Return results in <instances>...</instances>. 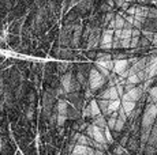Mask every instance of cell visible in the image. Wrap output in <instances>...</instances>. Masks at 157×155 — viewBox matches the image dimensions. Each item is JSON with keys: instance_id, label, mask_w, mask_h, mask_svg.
Here are the masks:
<instances>
[{"instance_id": "cell-1", "label": "cell", "mask_w": 157, "mask_h": 155, "mask_svg": "<svg viewBox=\"0 0 157 155\" xmlns=\"http://www.w3.org/2000/svg\"><path fill=\"white\" fill-rule=\"evenodd\" d=\"M157 118V103H149L142 117V131H150Z\"/></svg>"}, {"instance_id": "cell-2", "label": "cell", "mask_w": 157, "mask_h": 155, "mask_svg": "<svg viewBox=\"0 0 157 155\" xmlns=\"http://www.w3.org/2000/svg\"><path fill=\"white\" fill-rule=\"evenodd\" d=\"M60 86H62L63 93H71V91L77 90L79 87L78 82L75 80V78L72 76V74L67 72L62 76V80H60Z\"/></svg>"}, {"instance_id": "cell-3", "label": "cell", "mask_w": 157, "mask_h": 155, "mask_svg": "<svg viewBox=\"0 0 157 155\" xmlns=\"http://www.w3.org/2000/svg\"><path fill=\"white\" fill-rule=\"evenodd\" d=\"M87 135H89V139H92L93 142L96 143H100V144L105 146L107 147V140H105V136H104V129H100L98 127H96V125H89L86 129Z\"/></svg>"}, {"instance_id": "cell-4", "label": "cell", "mask_w": 157, "mask_h": 155, "mask_svg": "<svg viewBox=\"0 0 157 155\" xmlns=\"http://www.w3.org/2000/svg\"><path fill=\"white\" fill-rule=\"evenodd\" d=\"M105 83V78L98 72L96 68H93L90 71V75H89V85H90V90L92 91H97L100 87H102Z\"/></svg>"}, {"instance_id": "cell-5", "label": "cell", "mask_w": 157, "mask_h": 155, "mask_svg": "<svg viewBox=\"0 0 157 155\" xmlns=\"http://www.w3.org/2000/svg\"><path fill=\"white\" fill-rule=\"evenodd\" d=\"M142 94H144V88L140 87V86H134V87H131L130 90L126 91V93L122 95V98H120V99H122V101H132V102H137V101L141 99Z\"/></svg>"}, {"instance_id": "cell-6", "label": "cell", "mask_w": 157, "mask_h": 155, "mask_svg": "<svg viewBox=\"0 0 157 155\" xmlns=\"http://www.w3.org/2000/svg\"><path fill=\"white\" fill-rule=\"evenodd\" d=\"M68 117V103L66 101L57 102V125L62 127Z\"/></svg>"}, {"instance_id": "cell-7", "label": "cell", "mask_w": 157, "mask_h": 155, "mask_svg": "<svg viewBox=\"0 0 157 155\" xmlns=\"http://www.w3.org/2000/svg\"><path fill=\"white\" fill-rule=\"evenodd\" d=\"M132 64V60H126V59H120V60H115L113 61V68H112V72H115L116 75H123L126 71L130 68V65Z\"/></svg>"}, {"instance_id": "cell-8", "label": "cell", "mask_w": 157, "mask_h": 155, "mask_svg": "<svg viewBox=\"0 0 157 155\" xmlns=\"http://www.w3.org/2000/svg\"><path fill=\"white\" fill-rule=\"evenodd\" d=\"M113 42V30H105L102 33L101 38H100V46L101 49H111Z\"/></svg>"}, {"instance_id": "cell-9", "label": "cell", "mask_w": 157, "mask_h": 155, "mask_svg": "<svg viewBox=\"0 0 157 155\" xmlns=\"http://www.w3.org/2000/svg\"><path fill=\"white\" fill-rule=\"evenodd\" d=\"M124 25H126L124 16L120 15V14H115L113 19L108 23L109 30H120V29H124Z\"/></svg>"}, {"instance_id": "cell-10", "label": "cell", "mask_w": 157, "mask_h": 155, "mask_svg": "<svg viewBox=\"0 0 157 155\" xmlns=\"http://www.w3.org/2000/svg\"><path fill=\"white\" fill-rule=\"evenodd\" d=\"M101 99H105V101H113V99H117L119 98V94H117V90L115 86H109L107 90L104 91L101 95H100Z\"/></svg>"}, {"instance_id": "cell-11", "label": "cell", "mask_w": 157, "mask_h": 155, "mask_svg": "<svg viewBox=\"0 0 157 155\" xmlns=\"http://www.w3.org/2000/svg\"><path fill=\"white\" fill-rule=\"evenodd\" d=\"M86 114L92 116L93 118H94V117H97V116H100V114H101V110H100V108H98V105H97V101H94V99H93L92 102H90L89 108H87V110H86Z\"/></svg>"}, {"instance_id": "cell-12", "label": "cell", "mask_w": 157, "mask_h": 155, "mask_svg": "<svg viewBox=\"0 0 157 155\" xmlns=\"http://www.w3.org/2000/svg\"><path fill=\"white\" fill-rule=\"evenodd\" d=\"M90 151H92V147H89V146L77 144L74 148H72V154L71 155H89Z\"/></svg>"}, {"instance_id": "cell-13", "label": "cell", "mask_w": 157, "mask_h": 155, "mask_svg": "<svg viewBox=\"0 0 157 155\" xmlns=\"http://www.w3.org/2000/svg\"><path fill=\"white\" fill-rule=\"evenodd\" d=\"M147 144L149 146H153V147H156L157 144V123L153 124L152 129H150V133H149V138H147Z\"/></svg>"}, {"instance_id": "cell-14", "label": "cell", "mask_w": 157, "mask_h": 155, "mask_svg": "<svg viewBox=\"0 0 157 155\" xmlns=\"http://www.w3.org/2000/svg\"><path fill=\"white\" fill-rule=\"evenodd\" d=\"M135 103L137 102H132V101H122V103H120V109H122L126 114H131L132 110L135 109Z\"/></svg>"}, {"instance_id": "cell-15", "label": "cell", "mask_w": 157, "mask_h": 155, "mask_svg": "<svg viewBox=\"0 0 157 155\" xmlns=\"http://www.w3.org/2000/svg\"><path fill=\"white\" fill-rule=\"evenodd\" d=\"M120 103H122L120 98H117V99H113V101H109V102H108V114L117 113V110L120 109Z\"/></svg>"}, {"instance_id": "cell-16", "label": "cell", "mask_w": 157, "mask_h": 155, "mask_svg": "<svg viewBox=\"0 0 157 155\" xmlns=\"http://www.w3.org/2000/svg\"><path fill=\"white\" fill-rule=\"evenodd\" d=\"M147 15H149V8L147 7H142V5H138L134 10V16H141L146 19Z\"/></svg>"}, {"instance_id": "cell-17", "label": "cell", "mask_w": 157, "mask_h": 155, "mask_svg": "<svg viewBox=\"0 0 157 155\" xmlns=\"http://www.w3.org/2000/svg\"><path fill=\"white\" fill-rule=\"evenodd\" d=\"M93 125L98 127L100 129H105V128H107V121H105V117L102 114L94 117V118H93Z\"/></svg>"}, {"instance_id": "cell-18", "label": "cell", "mask_w": 157, "mask_h": 155, "mask_svg": "<svg viewBox=\"0 0 157 155\" xmlns=\"http://www.w3.org/2000/svg\"><path fill=\"white\" fill-rule=\"evenodd\" d=\"M145 71H146L147 79H155V78L157 76V61L155 63V64L150 65V67H146Z\"/></svg>"}, {"instance_id": "cell-19", "label": "cell", "mask_w": 157, "mask_h": 155, "mask_svg": "<svg viewBox=\"0 0 157 155\" xmlns=\"http://www.w3.org/2000/svg\"><path fill=\"white\" fill-rule=\"evenodd\" d=\"M90 143H92V139L86 138V136H83V135H77V144L89 146V147H90Z\"/></svg>"}, {"instance_id": "cell-20", "label": "cell", "mask_w": 157, "mask_h": 155, "mask_svg": "<svg viewBox=\"0 0 157 155\" xmlns=\"http://www.w3.org/2000/svg\"><path fill=\"white\" fill-rule=\"evenodd\" d=\"M108 102H109V101L101 99V98H100V101H97V105L101 110V114H108Z\"/></svg>"}, {"instance_id": "cell-21", "label": "cell", "mask_w": 157, "mask_h": 155, "mask_svg": "<svg viewBox=\"0 0 157 155\" xmlns=\"http://www.w3.org/2000/svg\"><path fill=\"white\" fill-rule=\"evenodd\" d=\"M147 94H149V98H150V101H152V103H157V86L150 87Z\"/></svg>"}, {"instance_id": "cell-22", "label": "cell", "mask_w": 157, "mask_h": 155, "mask_svg": "<svg viewBox=\"0 0 157 155\" xmlns=\"http://www.w3.org/2000/svg\"><path fill=\"white\" fill-rule=\"evenodd\" d=\"M97 44H98V35L96 34L94 31L92 33V35L89 37V48H94V46H97Z\"/></svg>"}, {"instance_id": "cell-23", "label": "cell", "mask_w": 157, "mask_h": 155, "mask_svg": "<svg viewBox=\"0 0 157 155\" xmlns=\"http://www.w3.org/2000/svg\"><path fill=\"white\" fill-rule=\"evenodd\" d=\"M126 82L130 83V85H132V86H137V85H140V83H141V80H140V78L137 76V74H135V75H130V76H127Z\"/></svg>"}, {"instance_id": "cell-24", "label": "cell", "mask_w": 157, "mask_h": 155, "mask_svg": "<svg viewBox=\"0 0 157 155\" xmlns=\"http://www.w3.org/2000/svg\"><path fill=\"white\" fill-rule=\"evenodd\" d=\"M107 60H112L111 55H108V53H98L97 59H96V63H102V61H107Z\"/></svg>"}, {"instance_id": "cell-25", "label": "cell", "mask_w": 157, "mask_h": 155, "mask_svg": "<svg viewBox=\"0 0 157 155\" xmlns=\"http://www.w3.org/2000/svg\"><path fill=\"white\" fill-rule=\"evenodd\" d=\"M140 45V37H131L130 38V48H137Z\"/></svg>"}, {"instance_id": "cell-26", "label": "cell", "mask_w": 157, "mask_h": 155, "mask_svg": "<svg viewBox=\"0 0 157 155\" xmlns=\"http://www.w3.org/2000/svg\"><path fill=\"white\" fill-rule=\"evenodd\" d=\"M113 16H115L113 13H108L107 15H105V19H104V23H105V25H108V23H109L111 20L113 19Z\"/></svg>"}, {"instance_id": "cell-27", "label": "cell", "mask_w": 157, "mask_h": 155, "mask_svg": "<svg viewBox=\"0 0 157 155\" xmlns=\"http://www.w3.org/2000/svg\"><path fill=\"white\" fill-rule=\"evenodd\" d=\"M150 41H152L153 44H156V45H157V34H153L152 38H150Z\"/></svg>"}, {"instance_id": "cell-28", "label": "cell", "mask_w": 157, "mask_h": 155, "mask_svg": "<svg viewBox=\"0 0 157 155\" xmlns=\"http://www.w3.org/2000/svg\"><path fill=\"white\" fill-rule=\"evenodd\" d=\"M122 154H123L122 148H117V150H115V155H122Z\"/></svg>"}, {"instance_id": "cell-29", "label": "cell", "mask_w": 157, "mask_h": 155, "mask_svg": "<svg viewBox=\"0 0 157 155\" xmlns=\"http://www.w3.org/2000/svg\"><path fill=\"white\" fill-rule=\"evenodd\" d=\"M66 68H67V64H60V70H63V71H64Z\"/></svg>"}, {"instance_id": "cell-30", "label": "cell", "mask_w": 157, "mask_h": 155, "mask_svg": "<svg viewBox=\"0 0 157 155\" xmlns=\"http://www.w3.org/2000/svg\"><path fill=\"white\" fill-rule=\"evenodd\" d=\"M2 147H3V140H2V138H0V150H2Z\"/></svg>"}, {"instance_id": "cell-31", "label": "cell", "mask_w": 157, "mask_h": 155, "mask_svg": "<svg viewBox=\"0 0 157 155\" xmlns=\"http://www.w3.org/2000/svg\"><path fill=\"white\" fill-rule=\"evenodd\" d=\"M137 2H140V3H146V2H149V0H137Z\"/></svg>"}, {"instance_id": "cell-32", "label": "cell", "mask_w": 157, "mask_h": 155, "mask_svg": "<svg viewBox=\"0 0 157 155\" xmlns=\"http://www.w3.org/2000/svg\"><path fill=\"white\" fill-rule=\"evenodd\" d=\"M156 79H157V76H156Z\"/></svg>"}]
</instances>
